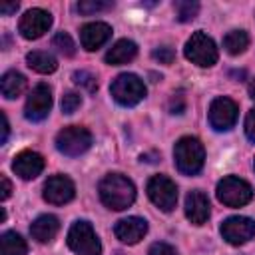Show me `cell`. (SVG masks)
I'll return each instance as SVG.
<instances>
[{
	"label": "cell",
	"mask_w": 255,
	"mask_h": 255,
	"mask_svg": "<svg viewBox=\"0 0 255 255\" xmlns=\"http://www.w3.org/2000/svg\"><path fill=\"white\" fill-rule=\"evenodd\" d=\"M100 199L108 209L122 211L135 201V185L122 173H108L98 185Z\"/></svg>",
	"instance_id": "1"
},
{
	"label": "cell",
	"mask_w": 255,
	"mask_h": 255,
	"mask_svg": "<svg viewBox=\"0 0 255 255\" xmlns=\"http://www.w3.org/2000/svg\"><path fill=\"white\" fill-rule=\"evenodd\" d=\"M173 157H175V165L181 173L185 175H195L201 171L203 161H205V149L203 143L197 137L185 135L181 137L175 147H173Z\"/></svg>",
	"instance_id": "2"
},
{
	"label": "cell",
	"mask_w": 255,
	"mask_h": 255,
	"mask_svg": "<svg viewBox=\"0 0 255 255\" xmlns=\"http://www.w3.org/2000/svg\"><path fill=\"white\" fill-rule=\"evenodd\" d=\"M183 54L185 58L195 64V66H201V68H209L217 62L219 54H217V46L213 42L211 36H207L205 32L197 30L191 34V38L185 42V48H183Z\"/></svg>",
	"instance_id": "3"
},
{
	"label": "cell",
	"mask_w": 255,
	"mask_h": 255,
	"mask_svg": "<svg viewBox=\"0 0 255 255\" xmlns=\"http://www.w3.org/2000/svg\"><path fill=\"white\" fill-rule=\"evenodd\" d=\"M110 94L120 106L131 108L145 98V86L135 74H120L112 82Z\"/></svg>",
	"instance_id": "4"
},
{
	"label": "cell",
	"mask_w": 255,
	"mask_h": 255,
	"mask_svg": "<svg viewBox=\"0 0 255 255\" xmlns=\"http://www.w3.org/2000/svg\"><path fill=\"white\" fill-rule=\"evenodd\" d=\"M92 145V133L82 126H68L58 131L56 135V147L60 153L68 157H78L86 153Z\"/></svg>",
	"instance_id": "5"
},
{
	"label": "cell",
	"mask_w": 255,
	"mask_h": 255,
	"mask_svg": "<svg viewBox=\"0 0 255 255\" xmlns=\"http://www.w3.org/2000/svg\"><path fill=\"white\" fill-rule=\"evenodd\" d=\"M68 245L78 255H102V243L88 221L72 223L68 231Z\"/></svg>",
	"instance_id": "6"
},
{
	"label": "cell",
	"mask_w": 255,
	"mask_h": 255,
	"mask_svg": "<svg viewBox=\"0 0 255 255\" xmlns=\"http://www.w3.org/2000/svg\"><path fill=\"white\" fill-rule=\"evenodd\" d=\"M251 197H253L251 185L237 175H227L217 183V199L227 207L247 205Z\"/></svg>",
	"instance_id": "7"
},
{
	"label": "cell",
	"mask_w": 255,
	"mask_h": 255,
	"mask_svg": "<svg viewBox=\"0 0 255 255\" xmlns=\"http://www.w3.org/2000/svg\"><path fill=\"white\" fill-rule=\"evenodd\" d=\"M147 195L161 211H171L177 203V187L167 175H153L147 181Z\"/></svg>",
	"instance_id": "8"
},
{
	"label": "cell",
	"mask_w": 255,
	"mask_h": 255,
	"mask_svg": "<svg viewBox=\"0 0 255 255\" xmlns=\"http://www.w3.org/2000/svg\"><path fill=\"white\" fill-rule=\"evenodd\" d=\"M52 26V14L42 8H30L18 22V32L26 40H38Z\"/></svg>",
	"instance_id": "9"
},
{
	"label": "cell",
	"mask_w": 255,
	"mask_h": 255,
	"mask_svg": "<svg viewBox=\"0 0 255 255\" xmlns=\"http://www.w3.org/2000/svg\"><path fill=\"white\" fill-rule=\"evenodd\" d=\"M221 235L231 245H243L255 237V221L245 215L227 217L221 223Z\"/></svg>",
	"instance_id": "10"
},
{
	"label": "cell",
	"mask_w": 255,
	"mask_h": 255,
	"mask_svg": "<svg viewBox=\"0 0 255 255\" xmlns=\"http://www.w3.org/2000/svg\"><path fill=\"white\" fill-rule=\"evenodd\" d=\"M52 110V88L48 84H38L30 92L26 106H24V116L30 122H42Z\"/></svg>",
	"instance_id": "11"
},
{
	"label": "cell",
	"mask_w": 255,
	"mask_h": 255,
	"mask_svg": "<svg viewBox=\"0 0 255 255\" xmlns=\"http://www.w3.org/2000/svg\"><path fill=\"white\" fill-rule=\"evenodd\" d=\"M239 108L231 98H215L209 106V124L217 131H227L237 122Z\"/></svg>",
	"instance_id": "12"
},
{
	"label": "cell",
	"mask_w": 255,
	"mask_h": 255,
	"mask_svg": "<svg viewBox=\"0 0 255 255\" xmlns=\"http://www.w3.org/2000/svg\"><path fill=\"white\" fill-rule=\"evenodd\" d=\"M42 195L52 205H64V203L74 199L76 187H74V181L70 177H66V175H52L44 183V193Z\"/></svg>",
	"instance_id": "13"
},
{
	"label": "cell",
	"mask_w": 255,
	"mask_h": 255,
	"mask_svg": "<svg viewBox=\"0 0 255 255\" xmlns=\"http://www.w3.org/2000/svg\"><path fill=\"white\" fill-rule=\"evenodd\" d=\"M112 36V26L106 22H88L80 28V42L82 48L88 52H94L102 48Z\"/></svg>",
	"instance_id": "14"
},
{
	"label": "cell",
	"mask_w": 255,
	"mask_h": 255,
	"mask_svg": "<svg viewBox=\"0 0 255 255\" xmlns=\"http://www.w3.org/2000/svg\"><path fill=\"white\" fill-rule=\"evenodd\" d=\"M12 169L18 177L22 179H34L42 173L44 169V157L38 153V151H32V149H24L20 151L14 161H12Z\"/></svg>",
	"instance_id": "15"
},
{
	"label": "cell",
	"mask_w": 255,
	"mask_h": 255,
	"mask_svg": "<svg viewBox=\"0 0 255 255\" xmlns=\"http://www.w3.org/2000/svg\"><path fill=\"white\" fill-rule=\"evenodd\" d=\"M114 233H116V237L122 243L135 245L147 233V221L141 219V217H126V219H120L116 223V227H114Z\"/></svg>",
	"instance_id": "16"
},
{
	"label": "cell",
	"mask_w": 255,
	"mask_h": 255,
	"mask_svg": "<svg viewBox=\"0 0 255 255\" xmlns=\"http://www.w3.org/2000/svg\"><path fill=\"white\" fill-rule=\"evenodd\" d=\"M209 207H211L209 199L203 191L193 189V191L187 193V197H185V217L193 225H203L209 219V213H211Z\"/></svg>",
	"instance_id": "17"
},
{
	"label": "cell",
	"mask_w": 255,
	"mask_h": 255,
	"mask_svg": "<svg viewBox=\"0 0 255 255\" xmlns=\"http://www.w3.org/2000/svg\"><path fill=\"white\" fill-rule=\"evenodd\" d=\"M60 231V221L56 215H40L32 225H30V235L38 243H48L52 241Z\"/></svg>",
	"instance_id": "18"
},
{
	"label": "cell",
	"mask_w": 255,
	"mask_h": 255,
	"mask_svg": "<svg viewBox=\"0 0 255 255\" xmlns=\"http://www.w3.org/2000/svg\"><path fill=\"white\" fill-rule=\"evenodd\" d=\"M137 54V46L135 42L124 38V40H118L106 54V64L110 66H122V64H128L135 58Z\"/></svg>",
	"instance_id": "19"
},
{
	"label": "cell",
	"mask_w": 255,
	"mask_h": 255,
	"mask_svg": "<svg viewBox=\"0 0 255 255\" xmlns=\"http://www.w3.org/2000/svg\"><path fill=\"white\" fill-rule=\"evenodd\" d=\"M0 90H2V96H4L6 100H14V98H18V96L24 94V90H26V78H24L20 72L10 70V72H6V74L2 76V80H0Z\"/></svg>",
	"instance_id": "20"
},
{
	"label": "cell",
	"mask_w": 255,
	"mask_h": 255,
	"mask_svg": "<svg viewBox=\"0 0 255 255\" xmlns=\"http://www.w3.org/2000/svg\"><path fill=\"white\" fill-rule=\"evenodd\" d=\"M26 64H28L34 72H38V74H52V72H56V68H58L56 58H54L50 52H44V50L28 52V54H26Z\"/></svg>",
	"instance_id": "21"
},
{
	"label": "cell",
	"mask_w": 255,
	"mask_h": 255,
	"mask_svg": "<svg viewBox=\"0 0 255 255\" xmlns=\"http://www.w3.org/2000/svg\"><path fill=\"white\" fill-rule=\"evenodd\" d=\"M0 251L2 255H26L28 245L16 231H4L0 235Z\"/></svg>",
	"instance_id": "22"
},
{
	"label": "cell",
	"mask_w": 255,
	"mask_h": 255,
	"mask_svg": "<svg viewBox=\"0 0 255 255\" xmlns=\"http://www.w3.org/2000/svg\"><path fill=\"white\" fill-rule=\"evenodd\" d=\"M223 48L231 56H239L249 48V34L245 30H231L223 38Z\"/></svg>",
	"instance_id": "23"
},
{
	"label": "cell",
	"mask_w": 255,
	"mask_h": 255,
	"mask_svg": "<svg viewBox=\"0 0 255 255\" xmlns=\"http://www.w3.org/2000/svg\"><path fill=\"white\" fill-rule=\"evenodd\" d=\"M173 10H175V18L179 22H189L199 14V4L191 2V0H177V2H173Z\"/></svg>",
	"instance_id": "24"
},
{
	"label": "cell",
	"mask_w": 255,
	"mask_h": 255,
	"mask_svg": "<svg viewBox=\"0 0 255 255\" xmlns=\"http://www.w3.org/2000/svg\"><path fill=\"white\" fill-rule=\"evenodd\" d=\"M52 46H54L60 54H64V56H74V54H76V44H74L72 36L66 34V32H58V34L52 38Z\"/></svg>",
	"instance_id": "25"
},
{
	"label": "cell",
	"mask_w": 255,
	"mask_h": 255,
	"mask_svg": "<svg viewBox=\"0 0 255 255\" xmlns=\"http://www.w3.org/2000/svg\"><path fill=\"white\" fill-rule=\"evenodd\" d=\"M114 6V2H104V0H82L78 2V12L80 14H86V16H92L96 12H104V10H110Z\"/></svg>",
	"instance_id": "26"
},
{
	"label": "cell",
	"mask_w": 255,
	"mask_h": 255,
	"mask_svg": "<svg viewBox=\"0 0 255 255\" xmlns=\"http://www.w3.org/2000/svg\"><path fill=\"white\" fill-rule=\"evenodd\" d=\"M82 106V96L78 92H68L62 96V112L64 114H74L78 108Z\"/></svg>",
	"instance_id": "27"
},
{
	"label": "cell",
	"mask_w": 255,
	"mask_h": 255,
	"mask_svg": "<svg viewBox=\"0 0 255 255\" xmlns=\"http://www.w3.org/2000/svg\"><path fill=\"white\" fill-rule=\"evenodd\" d=\"M74 82L80 84V86H84V88H88L90 92H96V90H98V80H96V76H94L92 72H88V70L74 72Z\"/></svg>",
	"instance_id": "28"
},
{
	"label": "cell",
	"mask_w": 255,
	"mask_h": 255,
	"mask_svg": "<svg viewBox=\"0 0 255 255\" xmlns=\"http://www.w3.org/2000/svg\"><path fill=\"white\" fill-rule=\"evenodd\" d=\"M153 58H155L159 64H171L173 58H175V52H173V48H169V46H161V48H155V50H153Z\"/></svg>",
	"instance_id": "29"
},
{
	"label": "cell",
	"mask_w": 255,
	"mask_h": 255,
	"mask_svg": "<svg viewBox=\"0 0 255 255\" xmlns=\"http://www.w3.org/2000/svg\"><path fill=\"white\" fill-rule=\"evenodd\" d=\"M147 255H177V251H175V247H171L169 243L157 241V243H153V245L147 249Z\"/></svg>",
	"instance_id": "30"
},
{
	"label": "cell",
	"mask_w": 255,
	"mask_h": 255,
	"mask_svg": "<svg viewBox=\"0 0 255 255\" xmlns=\"http://www.w3.org/2000/svg\"><path fill=\"white\" fill-rule=\"evenodd\" d=\"M183 110H185V98H183L181 92H177V94H173L171 100H169V112H171V114H181Z\"/></svg>",
	"instance_id": "31"
},
{
	"label": "cell",
	"mask_w": 255,
	"mask_h": 255,
	"mask_svg": "<svg viewBox=\"0 0 255 255\" xmlns=\"http://www.w3.org/2000/svg\"><path fill=\"white\" fill-rule=\"evenodd\" d=\"M245 135H247L251 141H255V108L249 110V114H247V118H245Z\"/></svg>",
	"instance_id": "32"
},
{
	"label": "cell",
	"mask_w": 255,
	"mask_h": 255,
	"mask_svg": "<svg viewBox=\"0 0 255 255\" xmlns=\"http://www.w3.org/2000/svg\"><path fill=\"white\" fill-rule=\"evenodd\" d=\"M0 183H2V193H0V199H2V201H6V199L10 197V193H12V183L8 181V177H6V175H0Z\"/></svg>",
	"instance_id": "33"
},
{
	"label": "cell",
	"mask_w": 255,
	"mask_h": 255,
	"mask_svg": "<svg viewBox=\"0 0 255 255\" xmlns=\"http://www.w3.org/2000/svg\"><path fill=\"white\" fill-rule=\"evenodd\" d=\"M18 10V2H10V4H0V12L4 14V16H10L12 12H16Z\"/></svg>",
	"instance_id": "34"
},
{
	"label": "cell",
	"mask_w": 255,
	"mask_h": 255,
	"mask_svg": "<svg viewBox=\"0 0 255 255\" xmlns=\"http://www.w3.org/2000/svg\"><path fill=\"white\" fill-rule=\"evenodd\" d=\"M8 133H10V124H8V118H6V114L2 112V143H6V139H8Z\"/></svg>",
	"instance_id": "35"
},
{
	"label": "cell",
	"mask_w": 255,
	"mask_h": 255,
	"mask_svg": "<svg viewBox=\"0 0 255 255\" xmlns=\"http://www.w3.org/2000/svg\"><path fill=\"white\" fill-rule=\"evenodd\" d=\"M249 96H251V98L255 100V80H253V82L249 84Z\"/></svg>",
	"instance_id": "36"
},
{
	"label": "cell",
	"mask_w": 255,
	"mask_h": 255,
	"mask_svg": "<svg viewBox=\"0 0 255 255\" xmlns=\"http://www.w3.org/2000/svg\"><path fill=\"white\" fill-rule=\"evenodd\" d=\"M253 167H255V163H253Z\"/></svg>",
	"instance_id": "37"
}]
</instances>
